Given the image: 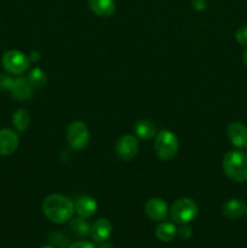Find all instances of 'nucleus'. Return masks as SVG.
<instances>
[{
    "mask_svg": "<svg viewBox=\"0 0 247 248\" xmlns=\"http://www.w3.org/2000/svg\"><path fill=\"white\" fill-rule=\"evenodd\" d=\"M235 39L241 45H247V26L240 27L235 33Z\"/></svg>",
    "mask_w": 247,
    "mask_h": 248,
    "instance_id": "nucleus-22",
    "label": "nucleus"
},
{
    "mask_svg": "<svg viewBox=\"0 0 247 248\" xmlns=\"http://www.w3.org/2000/svg\"><path fill=\"white\" fill-rule=\"evenodd\" d=\"M68 248H97V247L89 241H77L74 242V244L69 245Z\"/></svg>",
    "mask_w": 247,
    "mask_h": 248,
    "instance_id": "nucleus-24",
    "label": "nucleus"
},
{
    "mask_svg": "<svg viewBox=\"0 0 247 248\" xmlns=\"http://www.w3.org/2000/svg\"><path fill=\"white\" fill-rule=\"evenodd\" d=\"M11 92L14 98L18 99V101H26V99L31 98V94H33V86L29 84L28 79L17 78V79H15Z\"/></svg>",
    "mask_w": 247,
    "mask_h": 248,
    "instance_id": "nucleus-15",
    "label": "nucleus"
},
{
    "mask_svg": "<svg viewBox=\"0 0 247 248\" xmlns=\"http://www.w3.org/2000/svg\"><path fill=\"white\" fill-rule=\"evenodd\" d=\"M12 123H14V126L17 131H19V132L26 131L31 124V115H29L28 110L18 109V110L15 111L14 116H12Z\"/></svg>",
    "mask_w": 247,
    "mask_h": 248,
    "instance_id": "nucleus-18",
    "label": "nucleus"
},
{
    "mask_svg": "<svg viewBox=\"0 0 247 248\" xmlns=\"http://www.w3.org/2000/svg\"><path fill=\"white\" fill-rule=\"evenodd\" d=\"M28 57H29V60L34 61V62L40 60V55H39V52H31V56H28Z\"/></svg>",
    "mask_w": 247,
    "mask_h": 248,
    "instance_id": "nucleus-26",
    "label": "nucleus"
},
{
    "mask_svg": "<svg viewBox=\"0 0 247 248\" xmlns=\"http://www.w3.org/2000/svg\"><path fill=\"white\" fill-rule=\"evenodd\" d=\"M155 235L161 242H171L177 236V228L172 223L161 222L155 229Z\"/></svg>",
    "mask_w": 247,
    "mask_h": 248,
    "instance_id": "nucleus-17",
    "label": "nucleus"
},
{
    "mask_svg": "<svg viewBox=\"0 0 247 248\" xmlns=\"http://www.w3.org/2000/svg\"><path fill=\"white\" fill-rule=\"evenodd\" d=\"M40 248H55L53 246H44V247H40Z\"/></svg>",
    "mask_w": 247,
    "mask_h": 248,
    "instance_id": "nucleus-29",
    "label": "nucleus"
},
{
    "mask_svg": "<svg viewBox=\"0 0 247 248\" xmlns=\"http://www.w3.org/2000/svg\"><path fill=\"white\" fill-rule=\"evenodd\" d=\"M91 11L98 17H110L115 12V0H89Z\"/></svg>",
    "mask_w": 247,
    "mask_h": 248,
    "instance_id": "nucleus-13",
    "label": "nucleus"
},
{
    "mask_svg": "<svg viewBox=\"0 0 247 248\" xmlns=\"http://www.w3.org/2000/svg\"><path fill=\"white\" fill-rule=\"evenodd\" d=\"M144 212L149 219L154 222H164L169 216V206L162 199L152 198L145 202Z\"/></svg>",
    "mask_w": 247,
    "mask_h": 248,
    "instance_id": "nucleus-8",
    "label": "nucleus"
},
{
    "mask_svg": "<svg viewBox=\"0 0 247 248\" xmlns=\"http://www.w3.org/2000/svg\"><path fill=\"white\" fill-rule=\"evenodd\" d=\"M111 232H113V225H111V223L107 218H99V219H97L92 224L91 230H90V235H91L92 240L94 242L102 244V242H106L110 237Z\"/></svg>",
    "mask_w": 247,
    "mask_h": 248,
    "instance_id": "nucleus-11",
    "label": "nucleus"
},
{
    "mask_svg": "<svg viewBox=\"0 0 247 248\" xmlns=\"http://www.w3.org/2000/svg\"><path fill=\"white\" fill-rule=\"evenodd\" d=\"M67 142L73 150H82L90 142V132L86 124L80 120L72 121L67 128Z\"/></svg>",
    "mask_w": 247,
    "mask_h": 248,
    "instance_id": "nucleus-5",
    "label": "nucleus"
},
{
    "mask_svg": "<svg viewBox=\"0 0 247 248\" xmlns=\"http://www.w3.org/2000/svg\"><path fill=\"white\" fill-rule=\"evenodd\" d=\"M135 132L142 140H152L157 133L155 124L148 119H140L136 123Z\"/></svg>",
    "mask_w": 247,
    "mask_h": 248,
    "instance_id": "nucleus-16",
    "label": "nucleus"
},
{
    "mask_svg": "<svg viewBox=\"0 0 247 248\" xmlns=\"http://www.w3.org/2000/svg\"><path fill=\"white\" fill-rule=\"evenodd\" d=\"M97 248H114V246L111 244H108V242H102V244L99 245V247Z\"/></svg>",
    "mask_w": 247,
    "mask_h": 248,
    "instance_id": "nucleus-27",
    "label": "nucleus"
},
{
    "mask_svg": "<svg viewBox=\"0 0 247 248\" xmlns=\"http://www.w3.org/2000/svg\"><path fill=\"white\" fill-rule=\"evenodd\" d=\"M19 144V137L15 131L10 128L0 130V155L7 156L16 152Z\"/></svg>",
    "mask_w": 247,
    "mask_h": 248,
    "instance_id": "nucleus-9",
    "label": "nucleus"
},
{
    "mask_svg": "<svg viewBox=\"0 0 247 248\" xmlns=\"http://www.w3.org/2000/svg\"><path fill=\"white\" fill-rule=\"evenodd\" d=\"M1 64L7 73L14 75H22L27 72L31 64L28 56L18 50H10L4 53L1 58Z\"/></svg>",
    "mask_w": 247,
    "mask_h": 248,
    "instance_id": "nucleus-6",
    "label": "nucleus"
},
{
    "mask_svg": "<svg viewBox=\"0 0 247 248\" xmlns=\"http://www.w3.org/2000/svg\"><path fill=\"white\" fill-rule=\"evenodd\" d=\"M245 215H246V217H247V211H246V213H245Z\"/></svg>",
    "mask_w": 247,
    "mask_h": 248,
    "instance_id": "nucleus-30",
    "label": "nucleus"
},
{
    "mask_svg": "<svg viewBox=\"0 0 247 248\" xmlns=\"http://www.w3.org/2000/svg\"><path fill=\"white\" fill-rule=\"evenodd\" d=\"M223 171L232 182L244 183L247 181V154L240 150H232L223 157Z\"/></svg>",
    "mask_w": 247,
    "mask_h": 248,
    "instance_id": "nucleus-2",
    "label": "nucleus"
},
{
    "mask_svg": "<svg viewBox=\"0 0 247 248\" xmlns=\"http://www.w3.org/2000/svg\"><path fill=\"white\" fill-rule=\"evenodd\" d=\"M191 234H193V232L186 224L182 225V228L177 229V236L181 237L182 240H188L191 236Z\"/></svg>",
    "mask_w": 247,
    "mask_h": 248,
    "instance_id": "nucleus-23",
    "label": "nucleus"
},
{
    "mask_svg": "<svg viewBox=\"0 0 247 248\" xmlns=\"http://www.w3.org/2000/svg\"><path fill=\"white\" fill-rule=\"evenodd\" d=\"M247 206L244 201L240 200V199H232V200L227 201L225 205L223 206L222 213L227 219L235 220L245 216Z\"/></svg>",
    "mask_w": 247,
    "mask_h": 248,
    "instance_id": "nucleus-12",
    "label": "nucleus"
},
{
    "mask_svg": "<svg viewBox=\"0 0 247 248\" xmlns=\"http://www.w3.org/2000/svg\"><path fill=\"white\" fill-rule=\"evenodd\" d=\"M244 64L247 67V50L245 51V53H244Z\"/></svg>",
    "mask_w": 247,
    "mask_h": 248,
    "instance_id": "nucleus-28",
    "label": "nucleus"
},
{
    "mask_svg": "<svg viewBox=\"0 0 247 248\" xmlns=\"http://www.w3.org/2000/svg\"><path fill=\"white\" fill-rule=\"evenodd\" d=\"M14 81L10 75L7 74H0V90L1 91H9V90L12 89L14 86Z\"/></svg>",
    "mask_w": 247,
    "mask_h": 248,
    "instance_id": "nucleus-21",
    "label": "nucleus"
},
{
    "mask_svg": "<svg viewBox=\"0 0 247 248\" xmlns=\"http://www.w3.org/2000/svg\"><path fill=\"white\" fill-rule=\"evenodd\" d=\"M198 205L191 199L182 198L172 203V207L170 210V216H171L172 220L174 223L184 225L193 222L196 218V216H198Z\"/></svg>",
    "mask_w": 247,
    "mask_h": 248,
    "instance_id": "nucleus-4",
    "label": "nucleus"
},
{
    "mask_svg": "<svg viewBox=\"0 0 247 248\" xmlns=\"http://www.w3.org/2000/svg\"><path fill=\"white\" fill-rule=\"evenodd\" d=\"M27 79H28L29 84L33 87H36V89H41V87L45 86L46 82H47V77H46L45 72H44L43 69H40V68H34V69L29 73Z\"/></svg>",
    "mask_w": 247,
    "mask_h": 248,
    "instance_id": "nucleus-20",
    "label": "nucleus"
},
{
    "mask_svg": "<svg viewBox=\"0 0 247 248\" xmlns=\"http://www.w3.org/2000/svg\"><path fill=\"white\" fill-rule=\"evenodd\" d=\"M70 230H72L77 236L86 237L87 235L90 234L91 227H90L86 218L77 217L75 218V219H72V222H70Z\"/></svg>",
    "mask_w": 247,
    "mask_h": 248,
    "instance_id": "nucleus-19",
    "label": "nucleus"
},
{
    "mask_svg": "<svg viewBox=\"0 0 247 248\" xmlns=\"http://www.w3.org/2000/svg\"><path fill=\"white\" fill-rule=\"evenodd\" d=\"M246 148H247V147H246Z\"/></svg>",
    "mask_w": 247,
    "mask_h": 248,
    "instance_id": "nucleus-31",
    "label": "nucleus"
},
{
    "mask_svg": "<svg viewBox=\"0 0 247 248\" xmlns=\"http://www.w3.org/2000/svg\"><path fill=\"white\" fill-rule=\"evenodd\" d=\"M75 212L81 218H90L96 213L97 201L91 196H82L75 202Z\"/></svg>",
    "mask_w": 247,
    "mask_h": 248,
    "instance_id": "nucleus-14",
    "label": "nucleus"
},
{
    "mask_svg": "<svg viewBox=\"0 0 247 248\" xmlns=\"http://www.w3.org/2000/svg\"><path fill=\"white\" fill-rule=\"evenodd\" d=\"M44 216L50 222L63 224L73 218L75 207L69 198L60 194H51L43 202Z\"/></svg>",
    "mask_w": 247,
    "mask_h": 248,
    "instance_id": "nucleus-1",
    "label": "nucleus"
},
{
    "mask_svg": "<svg viewBox=\"0 0 247 248\" xmlns=\"http://www.w3.org/2000/svg\"><path fill=\"white\" fill-rule=\"evenodd\" d=\"M179 142L177 136L172 131L162 130L156 133L154 140V150L156 156L162 161H170L177 155Z\"/></svg>",
    "mask_w": 247,
    "mask_h": 248,
    "instance_id": "nucleus-3",
    "label": "nucleus"
},
{
    "mask_svg": "<svg viewBox=\"0 0 247 248\" xmlns=\"http://www.w3.org/2000/svg\"><path fill=\"white\" fill-rule=\"evenodd\" d=\"M228 138L235 148L247 147V127L242 123L234 121L227 128Z\"/></svg>",
    "mask_w": 247,
    "mask_h": 248,
    "instance_id": "nucleus-10",
    "label": "nucleus"
},
{
    "mask_svg": "<svg viewBox=\"0 0 247 248\" xmlns=\"http://www.w3.org/2000/svg\"><path fill=\"white\" fill-rule=\"evenodd\" d=\"M139 150L138 140L132 135H124L119 138L115 145V153L118 157L123 161H130L137 155Z\"/></svg>",
    "mask_w": 247,
    "mask_h": 248,
    "instance_id": "nucleus-7",
    "label": "nucleus"
},
{
    "mask_svg": "<svg viewBox=\"0 0 247 248\" xmlns=\"http://www.w3.org/2000/svg\"><path fill=\"white\" fill-rule=\"evenodd\" d=\"M193 6L196 11H203L207 7L206 0H193Z\"/></svg>",
    "mask_w": 247,
    "mask_h": 248,
    "instance_id": "nucleus-25",
    "label": "nucleus"
}]
</instances>
